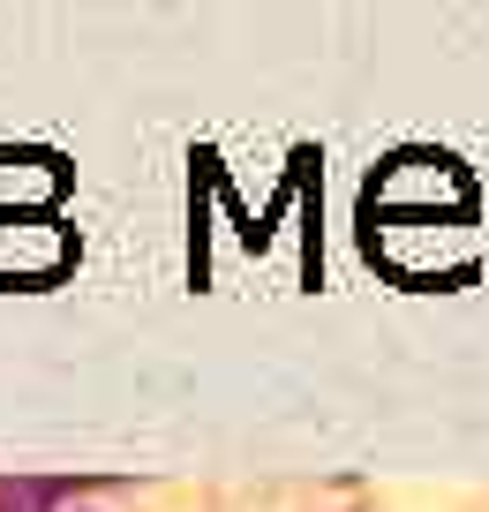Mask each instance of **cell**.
Wrapping results in <instances>:
<instances>
[{"label":"cell","mask_w":489,"mask_h":512,"mask_svg":"<svg viewBox=\"0 0 489 512\" xmlns=\"http://www.w3.org/2000/svg\"><path fill=\"white\" fill-rule=\"evenodd\" d=\"M53 490L46 482H0V512H46Z\"/></svg>","instance_id":"obj_1"}]
</instances>
